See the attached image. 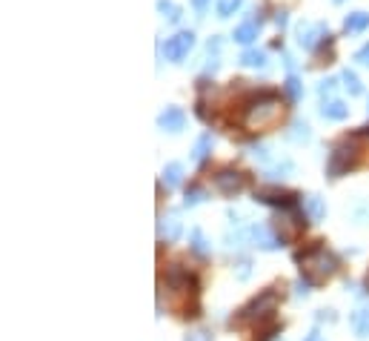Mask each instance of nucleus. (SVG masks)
Returning <instances> with one entry per match:
<instances>
[{"mask_svg": "<svg viewBox=\"0 0 369 341\" xmlns=\"http://www.w3.org/2000/svg\"><path fill=\"white\" fill-rule=\"evenodd\" d=\"M166 293H169V304L175 309V316L180 319L201 316V281L195 272H189L180 264H172L166 270Z\"/></svg>", "mask_w": 369, "mask_h": 341, "instance_id": "1", "label": "nucleus"}, {"mask_svg": "<svg viewBox=\"0 0 369 341\" xmlns=\"http://www.w3.org/2000/svg\"><path fill=\"white\" fill-rule=\"evenodd\" d=\"M366 141H369V127H361L358 132L335 141L332 149H329V158H326V178L338 181V178L355 172L366 161V155H363V152H369Z\"/></svg>", "mask_w": 369, "mask_h": 341, "instance_id": "2", "label": "nucleus"}, {"mask_svg": "<svg viewBox=\"0 0 369 341\" xmlns=\"http://www.w3.org/2000/svg\"><path fill=\"white\" fill-rule=\"evenodd\" d=\"M281 118H284V106H281L278 92L263 89V92H255V95L243 104L240 127L246 132H266V130L278 127Z\"/></svg>", "mask_w": 369, "mask_h": 341, "instance_id": "3", "label": "nucleus"}, {"mask_svg": "<svg viewBox=\"0 0 369 341\" xmlns=\"http://www.w3.org/2000/svg\"><path fill=\"white\" fill-rule=\"evenodd\" d=\"M295 261L301 264V275L310 278L312 287L329 281V278L341 270V256H338L335 250H329L324 241H315V244L306 246V250H298Z\"/></svg>", "mask_w": 369, "mask_h": 341, "instance_id": "4", "label": "nucleus"}, {"mask_svg": "<svg viewBox=\"0 0 369 341\" xmlns=\"http://www.w3.org/2000/svg\"><path fill=\"white\" fill-rule=\"evenodd\" d=\"M278 304H281V293L275 290V287H266V290H261L258 295H252L249 301H246L238 313L232 316V327L235 330H240V327H258V324H263V321H269L272 319V313L278 309Z\"/></svg>", "mask_w": 369, "mask_h": 341, "instance_id": "5", "label": "nucleus"}, {"mask_svg": "<svg viewBox=\"0 0 369 341\" xmlns=\"http://www.w3.org/2000/svg\"><path fill=\"white\" fill-rule=\"evenodd\" d=\"M310 215H306V209H303V201L298 204V207H287V209H278V215L272 218V227H275V232L281 235V241H284V246L287 244H292L295 238H301L303 232H306V227H310Z\"/></svg>", "mask_w": 369, "mask_h": 341, "instance_id": "6", "label": "nucleus"}, {"mask_svg": "<svg viewBox=\"0 0 369 341\" xmlns=\"http://www.w3.org/2000/svg\"><path fill=\"white\" fill-rule=\"evenodd\" d=\"M295 41L301 49L306 52H318L324 43H332V32L324 20H301L298 29H295Z\"/></svg>", "mask_w": 369, "mask_h": 341, "instance_id": "7", "label": "nucleus"}, {"mask_svg": "<svg viewBox=\"0 0 369 341\" xmlns=\"http://www.w3.org/2000/svg\"><path fill=\"white\" fill-rule=\"evenodd\" d=\"M246 187H249V175L238 167H221L215 172V190L226 198H238Z\"/></svg>", "mask_w": 369, "mask_h": 341, "instance_id": "8", "label": "nucleus"}, {"mask_svg": "<svg viewBox=\"0 0 369 341\" xmlns=\"http://www.w3.org/2000/svg\"><path fill=\"white\" fill-rule=\"evenodd\" d=\"M255 201L263 207H275V209H287V207H298L303 198L287 187H278V183H269V187H258L255 190Z\"/></svg>", "mask_w": 369, "mask_h": 341, "instance_id": "9", "label": "nucleus"}, {"mask_svg": "<svg viewBox=\"0 0 369 341\" xmlns=\"http://www.w3.org/2000/svg\"><path fill=\"white\" fill-rule=\"evenodd\" d=\"M192 49H195V32H192V29H180V32H175L172 38H166V43L161 46L164 57L172 60V64H183Z\"/></svg>", "mask_w": 369, "mask_h": 341, "instance_id": "10", "label": "nucleus"}, {"mask_svg": "<svg viewBox=\"0 0 369 341\" xmlns=\"http://www.w3.org/2000/svg\"><path fill=\"white\" fill-rule=\"evenodd\" d=\"M246 241H252V246L266 250V253H275V250H281V246H284L281 235L275 232L272 224H252L249 230H246Z\"/></svg>", "mask_w": 369, "mask_h": 341, "instance_id": "11", "label": "nucleus"}, {"mask_svg": "<svg viewBox=\"0 0 369 341\" xmlns=\"http://www.w3.org/2000/svg\"><path fill=\"white\" fill-rule=\"evenodd\" d=\"M158 130L172 132V135L183 132V130H187V112H183L180 106H166V109L158 115Z\"/></svg>", "mask_w": 369, "mask_h": 341, "instance_id": "12", "label": "nucleus"}, {"mask_svg": "<svg viewBox=\"0 0 369 341\" xmlns=\"http://www.w3.org/2000/svg\"><path fill=\"white\" fill-rule=\"evenodd\" d=\"M183 232V224H180V212L178 209H169L166 215H161L158 221V238L166 241V244H175Z\"/></svg>", "mask_w": 369, "mask_h": 341, "instance_id": "13", "label": "nucleus"}, {"mask_svg": "<svg viewBox=\"0 0 369 341\" xmlns=\"http://www.w3.org/2000/svg\"><path fill=\"white\" fill-rule=\"evenodd\" d=\"M261 35V20H243L240 26H235V32H232V41L240 43V46H252Z\"/></svg>", "mask_w": 369, "mask_h": 341, "instance_id": "14", "label": "nucleus"}, {"mask_svg": "<svg viewBox=\"0 0 369 341\" xmlns=\"http://www.w3.org/2000/svg\"><path fill=\"white\" fill-rule=\"evenodd\" d=\"M321 118L324 120H347L349 118V106L341 101V98H326L321 101Z\"/></svg>", "mask_w": 369, "mask_h": 341, "instance_id": "15", "label": "nucleus"}, {"mask_svg": "<svg viewBox=\"0 0 369 341\" xmlns=\"http://www.w3.org/2000/svg\"><path fill=\"white\" fill-rule=\"evenodd\" d=\"M238 64L246 67V69H266L269 67V57L263 49H255V46H246L240 55H238Z\"/></svg>", "mask_w": 369, "mask_h": 341, "instance_id": "16", "label": "nucleus"}, {"mask_svg": "<svg viewBox=\"0 0 369 341\" xmlns=\"http://www.w3.org/2000/svg\"><path fill=\"white\" fill-rule=\"evenodd\" d=\"M349 324H352V330H355L358 338H369V301H363V304H358L352 309Z\"/></svg>", "mask_w": 369, "mask_h": 341, "instance_id": "17", "label": "nucleus"}, {"mask_svg": "<svg viewBox=\"0 0 369 341\" xmlns=\"http://www.w3.org/2000/svg\"><path fill=\"white\" fill-rule=\"evenodd\" d=\"M366 29H369V12L358 9V12H349L344 18V32L347 35H363Z\"/></svg>", "mask_w": 369, "mask_h": 341, "instance_id": "18", "label": "nucleus"}, {"mask_svg": "<svg viewBox=\"0 0 369 341\" xmlns=\"http://www.w3.org/2000/svg\"><path fill=\"white\" fill-rule=\"evenodd\" d=\"M189 253H192L195 258H201V261H206V258L212 256V246H209L203 230H192V232H189Z\"/></svg>", "mask_w": 369, "mask_h": 341, "instance_id": "19", "label": "nucleus"}, {"mask_svg": "<svg viewBox=\"0 0 369 341\" xmlns=\"http://www.w3.org/2000/svg\"><path fill=\"white\" fill-rule=\"evenodd\" d=\"M212 144H215V138H212V132H203L198 141H195V146H192V161L195 164H203L209 155H212Z\"/></svg>", "mask_w": 369, "mask_h": 341, "instance_id": "20", "label": "nucleus"}, {"mask_svg": "<svg viewBox=\"0 0 369 341\" xmlns=\"http://www.w3.org/2000/svg\"><path fill=\"white\" fill-rule=\"evenodd\" d=\"M281 333H284V324L275 321V319H269V321H263V324L255 327V341H275Z\"/></svg>", "mask_w": 369, "mask_h": 341, "instance_id": "21", "label": "nucleus"}, {"mask_svg": "<svg viewBox=\"0 0 369 341\" xmlns=\"http://www.w3.org/2000/svg\"><path fill=\"white\" fill-rule=\"evenodd\" d=\"M303 209H306V215H310L312 221H324L326 218V204H324L321 195H306L303 198Z\"/></svg>", "mask_w": 369, "mask_h": 341, "instance_id": "22", "label": "nucleus"}, {"mask_svg": "<svg viewBox=\"0 0 369 341\" xmlns=\"http://www.w3.org/2000/svg\"><path fill=\"white\" fill-rule=\"evenodd\" d=\"M164 183H166V190H178L183 183V164L180 161H172L164 167Z\"/></svg>", "mask_w": 369, "mask_h": 341, "instance_id": "23", "label": "nucleus"}, {"mask_svg": "<svg viewBox=\"0 0 369 341\" xmlns=\"http://www.w3.org/2000/svg\"><path fill=\"white\" fill-rule=\"evenodd\" d=\"M284 95H287L289 104H298L303 98V83H301V78L295 72H289L287 81H284Z\"/></svg>", "mask_w": 369, "mask_h": 341, "instance_id": "24", "label": "nucleus"}, {"mask_svg": "<svg viewBox=\"0 0 369 341\" xmlns=\"http://www.w3.org/2000/svg\"><path fill=\"white\" fill-rule=\"evenodd\" d=\"M158 12L169 23H180V18H183V9L175 4V0H158Z\"/></svg>", "mask_w": 369, "mask_h": 341, "instance_id": "25", "label": "nucleus"}, {"mask_svg": "<svg viewBox=\"0 0 369 341\" xmlns=\"http://www.w3.org/2000/svg\"><path fill=\"white\" fill-rule=\"evenodd\" d=\"M287 138H289L292 144H306V141L312 138L310 123H306V120H295V123H292V130L287 132Z\"/></svg>", "mask_w": 369, "mask_h": 341, "instance_id": "26", "label": "nucleus"}, {"mask_svg": "<svg viewBox=\"0 0 369 341\" xmlns=\"http://www.w3.org/2000/svg\"><path fill=\"white\" fill-rule=\"evenodd\" d=\"M341 83H344V89L349 92L352 98L363 95V83H361V78H358L352 69H344V72H341Z\"/></svg>", "mask_w": 369, "mask_h": 341, "instance_id": "27", "label": "nucleus"}, {"mask_svg": "<svg viewBox=\"0 0 369 341\" xmlns=\"http://www.w3.org/2000/svg\"><path fill=\"white\" fill-rule=\"evenodd\" d=\"M206 198H209V193H206L203 187H198V183H189L187 193H183V207H198V204H203Z\"/></svg>", "mask_w": 369, "mask_h": 341, "instance_id": "28", "label": "nucleus"}, {"mask_svg": "<svg viewBox=\"0 0 369 341\" xmlns=\"http://www.w3.org/2000/svg\"><path fill=\"white\" fill-rule=\"evenodd\" d=\"M240 6H243V0H218V4H215V15H218L221 20H226V18H232Z\"/></svg>", "mask_w": 369, "mask_h": 341, "instance_id": "29", "label": "nucleus"}, {"mask_svg": "<svg viewBox=\"0 0 369 341\" xmlns=\"http://www.w3.org/2000/svg\"><path fill=\"white\" fill-rule=\"evenodd\" d=\"M335 86H338V81H335V78H324V81L318 83V95H321V101H326V98H332V92H335Z\"/></svg>", "mask_w": 369, "mask_h": 341, "instance_id": "30", "label": "nucleus"}, {"mask_svg": "<svg viewBox=\"0 0 369 341\" xmlns=\"http://www.w3.org/2000/svg\"><path fill=\"white\" fill-rule=\"evenodd\" d=\"M352 60H355L358 67H366V69H369V43H363V46L352 55Z\"/></svg>", "mask_w": 369, "mask_h": 341, "instance_id": "31", "label": "nucleus"}, {"mask_svg": "<svg viewBox=\"0 0 369 341\" xmlns=\"http://www.w3.org/2000/svg\"><path fill=\"white\" fill-rule=\"evenodd\" d=\"M183 341H212V333L209 330H192V333H187Z\"/></svg>", "mask_w": 369, "mask_h": 341, "instance_id": "32", "label": "nucleus"}, {"mask_svg": "<svg viewBox=\"0 0 369 341\" xmlns=\"http://www.w3.org/2000/svg\"><path fill=\"white\" fill-rule=\"evenodd\" d=\"M275 23H278V29H287V23H289V12H287V9H278V12H275Z\"/></svg>", "mask_w": 369, "mask_h": 341, "instance_id": "33", "label": "nucleus"}, {"mask_svg": "<svg viewBox=\"0 0 369 341\" xmlns=\"http://www.w3.org/2000/svg\"><path fill=\"white\" fill-rule=\"evenodd\" d=\"M249 267H252L249 261H240L238 264V278H240V281H246V278H249Z\"/></svg>", "mask_w": 369, "mask_h": 341, "instance_id": "34", "label": "nucleus"}, {"mask_svg": "<svg viewBox=\"0 0 369 341\" xmlns=\"http://www.w3.org/2000/svg\"><path fill=\"white\" fill-rule=\"evenodd\" d=\"M189 4H192V9H195L198 15H203V12L209 9V4H212V0H189Z\"/></svg>", "mask_w": 369, "mask_h": 341, "instance_id": "35", "label": "nucleus"}, {"mask_svg": "<svg viewBox=\"0 0 369 341\" xmlns=\"http://www.w3.org/2000/svg\"><path fill=\"white\" fill-rule=\"evenodd\" d=\"M318 321H335V313L332 309H318Z\"/></svg>", "mask_w": 369, "mask_h": 341, "instance_id": "36", "label": "nucleus"}, {"mask_svg": "<svg viewBox=\"0 0 369 341\" xmlns=\"http://www.w3.org/2000/svg\"><path fill=\"white\" fill-rule=\"evenodd\" d=\"M303 341H324V338H321V330H318V327H315V330H310V335H306Z\"/></svg>", "mask_w": 369, "mask_h": 341, "instance_id": "37", "label": "nucleus"}, {"mask_svg": "<svg viewBox=\"0 0 369 341\" xmlns=\"http://www.w3.org/2000/svg\"><path fill=\"white\" fill-rule=\"evenodd\" d=\"M332 4H335V6H341V4H344V0H332Z\"/></svg>", "mask_w": 369, "mask_h": 341, "instance_id": "38", "label": "nucleus"}, {"mask_svg": "<svg viewBox=\"0 0 369 341\" xmlns=\"http://www.w3.org/2000/svg\"><path fill=\"white\" fill-rule=\"evenodd\" d=\"M366 284H369V272H366Z\"/></svg>", "mask_w": 369, "mask_h": 341, "instance_id": "39", "label": "nucleus"}]
</instances>
